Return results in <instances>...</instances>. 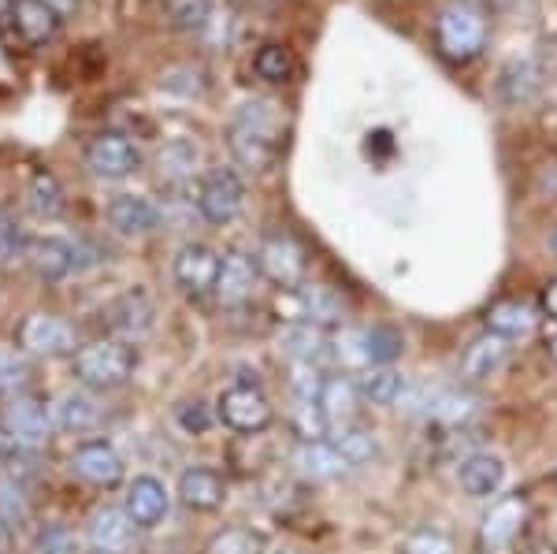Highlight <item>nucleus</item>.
Instances as JSON below:
<instances>
[{
    "mask_svg": "<svg viewBox=\"0 0 557 554\" xmlns=\"http://www.w3.org/2000/svg\"><path fill=\"white\" fill-rule=\"evenodd\" d=\"M227 149L249 172H268L283 149V115L275 104L264 97L238 104L227 123Z\"/></svg>",
    "mask_w": 557,
    "mask_h": 554,
    "instance_id": "obj_1",
    "label": "nucleus"
},
{
    "mask_svg": "<svg viewBox=\"0 0 557 554\" xmlns=\"http://www.w3.org/2000/svg\"><path fill=\"white\" fill-rule=\"evenodd\" d=\"M435 38L446 60L454 64H469L483 52L487 45V15L480 12L469 0H454L438 12L435 20Z\"/></svg>",
    "mask_w": 557,
    "mask_h": 554,
    "instance_id": "obj_2",
    "label": "nucleus"
},
{
    "mask_svg": "<svg viewBox=\"0 0 557 554\" xmlns=\"http://www.w3.org/2000/svg\"><path fill=\"white\" fill-rule=\"evenodd\" d=\"M71 369L86 391H120L134 377V350L112 343V338H101V343L78 346Z\"/></svg>",
    "mask_w": 557,
    "mask_h": 554,
    "instance_id": "obj_3",
    "label": "nucleus"
},
{
    "mask_svg": "<svg viewBox=\"0 0 557 554\" xmlns=\"http://www.w3.org/2000/svg\"><path fill=\"white\" fill-rule=\"evenodd\" d=\"M26 261H30V268L38 272V280L45 283H60L67 280L71 272H86V268H94L97 261H101V249L89 246L86 238H38V243L26 246Z\"/></svg>",
    "mask_w": 557,
    "mask_h": 554,
    "instance_id": "obj_4",
    "label": "nucleus"
},
{
    "mask_svg": "<svg viewBox=\"0 0 557 554\" xmlns=\"http://www.w3.org/2000/svg\"><path fill=\"white\" fill-rule=\"evenodd\" d=\"M215 414H220V421L227 424L231 432H242V435L264 432V428L275 421L272 402H268V395L257 383H235V387H227L220 395V402H215Z\"/></svg>",
    "mask_w": 557,
    "mask_h": 554,
    "instance_id": "obj_5",
    "label": "nucleus"
},
{
    "mask_svg": "<svg viewBox=\"0 0 557 554\" xmlns=\"http://www.w3.org/2000/svg\"><path fill=\"white\" fill-rule=\"evenodd\" d=\"M86 168L97 178H127L141 168V149L123 131H101L86 146Z\"/></svg>",
    "mask_w": 557,
    "mask_h": 554,
    "instance_id": "obj_6",
    "label": "nucleus"
},
{
    "mask_svg": "<svg viewBox=\"0 0 557 554\" xmlns=\"http://www.w3.org/2000/svg\"><path fill=\"white\" fill-rule=\"evenodd\" d=\"M246 205V186L235 168H212L197 190V212L209 223H231Z\"/></svg>",
    "mask_w": 557,
    "mask_h": 554,
    "instance_id": "obj_7",
    "label": "nucleus"
},
{
    "mask_svg": "<svg viewBox=\"0 0 557 554\" xmlns=\"http://www.w3.org/2000/svg\"><path fill=\"white\" fill-rule=\"evenodd\" d=\"M20 346L30 357H67L75 350V328L57 312H30L20 328Z\"/></svg>",
    "mask_w": 557,
    "mask_h": 554,
    "instance_id": "obj_8",
    "label": "nucleus"
},
{
    "mask_svg": "<svg viewBox=\"0 0 557 554\" xmlns=\"http://www.w3.org/2000/svg\"><path fill=\"white\" fill-rule=\"evenodd\" d=\"M338 346H346V357L361 369H391L406 350L401 335L394 328H361V332H346L338 338Z\"/></svg>",
    "mask_w": 557,
    "mask_h": 554,
    "instance_id": "obj_9",
    "label": "nucleus"
},
{
    "mask_svg": "<svg viewBox=\"0 0 557 554\" xmlns=\"http://www.w3.org/2000/svg\"><path fill=\"white\" fill-rule=\"evenodd\" d=\"M257 264L268 280L283 283V287H298L305 275V249L298 246V238L286 235V231H268V235L260 238Z\"/></svg>",
    "mask_w": 557,
    "mask_h": 554,
    "instance_id": "obj_10",
    "label": "nucleus"
},
{
    "mask_svg": "<svg viewBox=\"0 0 557 554\" xmlns=\"http://www.w3.org/2000/svg\"><path fill=\"white\" fill-rule=\"evenodd\" d=\"M4 428L15 446H23V451H41V446L49 443L52 417L38 398L15 395L4 409Z\"/></svg>",
    "mask_w": 557,
    "mask_h": 554,
    "instance_id": "obj_11",
    "label": "nucleus"
},
{
    "mask_svg": "<svg viewBox=\"0 0 557 554\" xmlns=\"http://www.w3.org/2000/svg\"><path fill=\"white\" fill-rule=\"evenodd\" d=\"M220 264H223V257L215 254L212 246H205V243H186V246L175 254L172 275H175V283H178V287H183L186 294L201 298V294L215 291V280H220Z\"/></svg>",
    "mask_w": 557,
    "mask_h": 554,
    "instance_id": "obj_12",
    "label": "nucleus"
},
{
    "mask_svg": "<svg viewBox=\"0 0 557 554\" xmlns=\"http://www.w3.org/2000/svg\"><path fill=\"white\" fill-rule=\"evenodd\" d=\"M71 472L94 488H115L123 480V472H127V466H123L120 451L112 443L89 440L71 454Z\"/></svg>",
    "mask_w": 557,
    "mask_h": 554,
    "instance_id": "obj_13",
    "label": "nucleus"
},
{
    "mask_svg": "<svg viewBox=\"0 0 557 554\" xmlns=\"http://www.w3.org/2000/svg\"><path fill=\"white\" fill-rule=\"evenodd\" d=\"M108 324H112V332L120 338L138 343V338H146L152 328H157V306H152V298L146 291L131 287L108 306Z\"/></svg>",
    "mask_w": 557,
    "mask_h": 554,
    "instance_id": "obj_14",
    "label": "nucleus"
},
{
    "mask_svg": "<svg viewBox=\"0 0 557 554\" xmlns=\"http://www.w3.org/2000/svg\"><path fill=\"white\" fill-rule=\"evenodd\" d=\"M260 280V264L253 254H242V249H231L220 264V280H215V298L223 301L227 309L246 306L257 291Z\"/></svg>",
    "mask_w": 557,
    "mask_h": 554,
    "instance_id": "obj_15",
    "label": "nucleus"
},
{
    "mask_svg": "<svg viewBox=\"0 0 557 554\" xmlns=\"http://www.w3.org/2000/svg\"><path fill=\"white\" fill-rule=\"evenodd\" d=\"M134 529H138V525L131 521V514L123 510V506H101V510H94L89 529H86L89 551L94 554H127Z\"/></svg>",
    "mask_w": 557,
    "mask_h": 554,
    "instance_id": "obj_16",
    "label": "nucleus"
},
{
    "mask_svg": "<svg viewBox=\"0 0 557 554\" xmlns=\"http://www.w3.org/2000/svg\"><path fill=\"white\" fill-rule=\"evenodd\" d=\"M123 510L131 514V521L138 529H152L160 525L172 510V495H168L164 480L157 477H134L131 488H127V498H123Z\"/></svg>",
    "mask_w": 557,
    "mask_h": 554,
    "instance_id": "obj_17",
    "label": "nucleus"
},
{
    "mask_svg": "<svg viewBox=\"0 0 557 554\" xmlns=\"http://www.w3.org/2000/svg\"><path fill=\"white\" fill-rule=\"evenodd\" d=\"M160 220H164L160 205L141 198V194H120V198L108 201V223H112L120 235H131V238L152 235V231L160 227Z\"/></svg>",
    "mask_w": 557,
    "mask_h": 554,
    "instance_id": "obj_18",
    "label": "nucleus"
},
{
    "mask_svg": "<svg viewBox=\"0 0 557 554\" xmlns=\"http://www.w3.org/2000/svg\"><path fill=\"white\" fill-rule=\"evenodd\" d=\"M524 517H528L524 495H502L487 510V517H483V529H480L483 547H491V551L509 547V543L517 540V532L524 529Z\"/></svg>",
    "mask_w": 557,
    "mask_h": 554,
    "instance_id": "obj_19",
    "label": "nucleus"
},
{
    "mask_svg": "<svg viewBox=\"0 0 557 554\" xmlns=\"http://www.w3.org/2000/svg\"><path fill=\"white\" fill-rule=\"evenodd\" d=\"M227 498V480L212 466H190L178 472V503L190 510H215Z\"/></svg>",
    "mask_w": 557,
    "mask_h": 554,
    "instance_id": "obj_20",
    "label": "nucleus"
},
{
    "mask_svg": "<svg viewBox=\"0 0 557 554\" xmlns=\"http://www.w3.org/2000/svg\"><path fill=\"white\" fill-rule=\"evenodd\" d=\"M294 466H298L305 480H338L354 469L346 461V454L331 440H305L298 451H294Z\"/></svg>",
    "mask_w": 557,
    "mask_h": 554,
    "instance_id": "obj_21",
    "label": "nucleus"
},
{
    "mask_svg": "<svg viewBox=\"0 0 557 554\" xmlns=\"http://www.w3.org/2000/svg\"><path fill=\"white\" fill-rule=\"evenodd\" d=\"M278 346L286 350L294 365H312L320 369V361L331 354V338L320 324H309V320H294L278 332Z\"/></svg>",
    "mask_w": 557,
    "mask_h": 554,
    "instance_id": "obj_22",
    "label": "nucleus"
},
{
    "mask_svg": "<svg viewBox=\"0 0 557 554\" xmlns=\"http://www.w3.org/2000/svg\"><path fill=\"white\" fill-rule=\"evenodd\" d=\"M201 168V146L194 138H168L164 146L157 149V175L160 183L168 186H186Z\"/></svg>",
    "mask_w": 557,
    "mask_h": 554,
    "instance_id": "obj_23",
    "label": "nucleus"
},
{
    "mask_svg": "<svg viewBox=\"0 0 557 554\" xmlns=\"http://www.w3.org/2000/svg\"><path fill=\"white\" fill-rule=\"evenodd\" d=\"M509 361V338L494 335V332H483L475 335L461 354V377L480 383V380H491L502 365Z\"/></svg>",
    "mask_w": 557,
    "mask_h": 554,
    "instance_id": "obj_24",
    "label": "nucleus"
},
{
    "mask_svg": "<svg viewBox=\"0 0 557 554\" xmlns=\"http://www.w3.org/2000/svg\"><path fill=\"white\" fill-rule=\"evenodd\" d=\"M101 421H104V409L89 391H67V395H60L57 406H52V424H57L60 432L83 435V432L101 428Z\"/></svg>",
    "mask_w": 557,
    "mask_h": 554,
    "instance_id": "obj_25",
    "label": "nucleus"
},
{
    "mask_svg": "<svg viewBox=\"0 0 557 554\" xmlns=\"http://www.w3.org/2000/svg\"><path fill=\"white\" fill-rule=\"evenodd\" d=\"M457 484L465 488L469 498H491L506 484V466H502V458H494V454H469V458H461V466H457Z\"/></svg>",
    "mask_w": 557,
    "mask_h": 554,
    "instance_id": "obj_26",
    "label": "nucleus"
},
{
    "mask_svg": "<svg viewBox=\"0 0 557 554\" xmlns=\"http://www.w3.org/2000/svg\"><path fill=\"white\" fill-rule=\"evenodd\" d=\"M357 402H361V387H357L346 372H331V377H323L320 414H323V421H327V428H343V424L354 421Z\"/></svg>",
    "mask_w": 557,
    "mask_h": 554,
    "instance_id": "obj_27",
    "label": "nucleus"
},
{
    "mask_svg": "<svg viewBox=\"0 0 557 554\" xmlns=\"http://www.w3.org/2000/svg\"><path fill=\"white\" fill-rule=\"evenodd\" d=\"M60 20H64V15L52 12L45 0H15V8H12V26L26 45L52 41L60 30Z\"/></svg>",
    "mask_w": 557,
    "mask_h": 554,
    "instance_id": "obj_28",
    "label": "nucleus"
},
{
    "mask_svg": "<svg viewBox=\"0 0 557 554\" xmlns=\"http://www.w3.org/2000/svg\"><path fill=\"white\" fill-rule=\"evenodd\" d=\"M535 309L528 306V301H520V298H506V301H498V306H491L487 312V332L494 335H502V338H524V335H532L535 332Z\"/></svg>",
    "mask_w": 557,
    "mask_h": 554,
    "instance_id": "obj_29",
    "label": "nucleus"
},
{
    "mask_svg": "<svg viewBox=\"0 0 557 554\" xmlns=\"http://www.w3.org/2000/svg\"><path fill=\"white\" fill-rule=\"evenodd\" d=\"M343 298H338L331 287H323V283H305V287H298V317L309 320V324H338L343 320Z\"/></svg>",
    "mask_w": 557,
    "mask_h": 554,
    "instance_id": "obj_30",
    "label": "nucleus"
},
{
    "mask_svg": "<svg viewBox=\"0 0 557 554\" xmlns=\"http://www.w3.org/2000/svg\"><path fill=\"white\" fill-rule=\"evenodd\" d=\"M475 409H480V398H475L472 391L438 387L424 417H431V421H438V424H469L475 417Z\"/></svg>",
    "mask_w": 557,
    "mask_h": 554,
    "instance_id": "obj_31",
    "label": "nucleus"
},
{
    "mask_svg": "<svg viewBox=\"0 0 557 554\" xmlns=\"http://www.w3.org/2000/svg\"><path fill=\"white\" fill-rule=\"evenodd\" d=\"M26 205H30V212H34V217H41V220L64 217L67 201H64V186H60V178L52 172L34 175L30 186H26Z\"/></svg>",
    "mask_w": 557,
    "mask_h": 554,
    "instance_id": "obj_32",
    "label": "nucleus"
},
{
    "mask_svg": "<svg viewBox=\"0 0 557 554\" xmlns=\"http://www.w3.org/2000/svg\"><path fill=\"white\" fill-rule=\"evenodd\" d=\"M357 387H361V398H368L372 406H398L409 387V380L394 369H368Z\"/></svg>",
    "mask_w": 557,
    "mask_h": 554,
    "instance_id": "obj_33",
    "label": "nucleus"
},
{
    "mask_svg": "<svg viewBox=\"0 0 557 554\" xmlns=\"http://www.w3.org/2000/svg\"><path fill=\"white\" fill-rule=\"evenodd\" d=\"M502 97L509 104H528L539 94V67L532 60H509L506 71H502Z\"/></svg>",
    "mask_w": 557,
    "mask_h": 554,
    "instance_id": "obj_34",
    "label": "nucleus"
},
{
    "mask_svg": "<svg viewBox=\"0 0 557 554\" xmlns=\"http://www.w3.org/2000/svg\"><path fill=\"white\" fill-rule=\"evenodd\" d=\"M331 443H335L338 451L346 454V461L354 469H361V466H368V461H375V454H380V440H375V432H368V428L343 424L335 435H331Z\"/></svg>",
    "mask_w": 557,
    "mask_h": 554,
    "instance_id": "obj_35",
    "label": "nucleus"
},
{
    "mask_svg": "<svg viewBox=\"0 0 557 554\" xmlns=\"http://www.w3.org/2000/svg\"><path fill=\"white\" fill-rule=\"evenodd\" d=\"M253 71L264 83H290V75H294V57H290V49H283V45H264V49L253 57Z\"/></svg>",
    "mask_w": 557,
    "mask_h": 554,
    "instance_id": "obj_36",
    "label": "nucleus"
},
{
    "mask_svg": "<svg viewBox=\"0 0 557 554\" xmlns=\"http://www.w3.org/2000/svg\"><path fill=\"white\" fill-rule=\"evenodd\" d=\"M205 554H264V535L253 529H223L209 540Z\"/></svg>",
    "mask_w": 557,
    "mask_h": 554,
    "instance_id": "obj_37",
    "label": "nucleus"
},
{
    "mask_svg": "<svg viewBox=\"0 0 557 554\" xmlns=\"http://www.w3.org/2000/svg\"><path fill=\"white\" fill-rule=\"evenodd\" d=\"M26 517H30V498H26L23 484L15 477H4L0 480V521L8 529H20V525H26Z\"/></svg>",
    "mask_w": 557,
    "mask_h": 554,
    "instance_id": "obj_38",
    "label": "nucleus"
},
{
    "mask_svg": "<svg viewBox=\"0 0 557 554\" xmlns=\"http://www.w3.org/2000/svg\"><path fill=\"white\" fill-rule=\"evenodd\" d=\"M401 554H454V540L443 529H412L401 543Z\"/></svg>",
    "mask_w": 557,
    "mask_h": 554,
    "instance_id": "obj_39",
    "label": "nucleus"
},
{
    "mask_svg": "<svg viewBox=\"0 0 557 554\" xmlns=\"http://www.w3.org/2000/svg\"><path fill=\"white\" fill-rule=\"evenodd\" d=\"M26 380H30L26 354L12 350V346H0V391H23Z\"/></svg>",
    "mask_w": 557,
    "mask_h": 554,
    "instance_id": "obj_40",
    "label": "nucleus"
},
{
    "mask_svg": "<svg viewBox=\"0 0 557 554\" xmlns=\"http://www.w3.org/2000/svg\"><path fill=\"white\" fill-rule=\"evenodd\" d=\"M26 246H30V243H26V235H23L20 220H15V212L0 205V264H8V261H15V257H23Z\"/></svg>",
    "mask_w": 557,
    "mask_h": 554,
    "instance_id": "obj_41",
    "label": "nucleus"
},
{
    "mask_svg": "<svg viewBox=\"0 0 557 554\" xmlns=\"http://www.w3.org/2000/svg\"><path fill=\"white\" fill-rule=\"evenodd\" d=\"M38 554H83V540L67 525H45L38 532Z\"/></svg>",
    "mask_w": 557,
    "mask_h": 554,
    "instance_id": "obj_42",
    "label": "nucleus"
},
{
    "mask_svg": "<svg viewBox=\"0 0 557 554\" xmlns=\"http://www.w3.org/2000/svg\"><path fill=\"white\" fill-rule=\"evenodd\" d=\"M172 23L178 30H205L212 23V8L209 0H178L172 8Z\"/></svg>",
    "mask_w": 557,
    "mask_h": 554,
    "instance_id": "obj_43",
    "label": "nucleus"
},
{
    "mask_svg": "<svg viewBox=\"0 0 557 554\" xmlns=\"http://www.w3.org/2000/svg\"><path fill=\"white\" fill-rule=\"evenodd\" d=\"M175 421H178V428H183L186 435H205V432H209V424H212V417H209V409H205L201 402H183V406L175 409Z\"/></svg>",
    "mask_w": 557,
    "mask_h": 554,
    "instance_id": "obj_44",
    "label": "nucleus"
},
{
    "mask_svg": "<svg viewBox=\"0 0 557 554\" xmlns=\"http://www.w3.org/2000/svg\"><path fill=\"white\" fill-rule=\"evenodd\" d=\"M543 306H546V312H550V317L557 320V280L550 283V287H546V294H543Z\"/></svg>",
    "mask_w": 557,
    "mask_h": 554,
    "instance_id": "obj_45",
    "label": "nucleus"
},
{
    "mask_svg": "<svg viewBox=\"0 0 557 554\" xmlns=\"http://www.w3.org/2000/svg\"><path fill=\"white\" fill-rule=\"evenodd\" d=\"M45 4H49L57 15H71V12L78 8V0H45Z\"/></svg>",
    "mask_w": 557,
    "mask_h": 554,
    "instance_id": "obj_46",
    "label": "nucleus"
},
{
    "mask_svg": "<svg viewBox=\"0 0 557 554\" xmlns=\"http://www.w3.org/2000/svg\"><path fill=\"white\" fill-rule=\"evenodd\" d=\"M8 454H12V435H8V428L0 424V461H4Z\"/></svg>",
    "mask_w": 557,
    "mask_h": 554,
    "instance_id": "obj_47",
    "label": "nucleus"
},
{
    "mask_svg": "<svg viewBox=\"0 0 557 554\" xmlns=\"http://www.w3.org/2000/svg\"><path fill=\"white\" fill-rule=\"evenodd\" d=\"M8 551H12V529L0 521V554H8Z\"/></svg>",
    "mask_w": 557,
    "mask_h": 554,
    "instance_id": "obj_48",
    "label": "nucleus"
},
{
    "mask_svg": "<svg viewBox=\"0 0 557 554\" xmlns=\"http://www.w3.org/2000/svg\"><path fill=\"white\" fill-rule=\"evenodd\" d=\"M12 8L15 0H0V23H12Z\"/></svg>",
    "mask_w": 557,
    "mask_h": 554,
    "instance_id": "obj_49",
    "label": "nucleus"
},
{
    "mask_svg": "<svg viewBox=\"0 0 557 554\" xmlns=\"http://www.w3.org/2000/svg\"><path fill=\"white\" fill-rule=\"evenodd\" d=\"M550 354H554V361H557V338H554V343H550Z\"/></svg>",
    "mask_w": 557,
    "mask_h": 554,
    "instance_id": "obj_50",
    "label": "nucleus"
},
{
    "mask_svg": "<svg viewBox=\"0 0 557 554\" xmlns=\"http://www.w3.org/2000/svg\"><path fill=\"white\" fill-rule=\"evenodd\" d=\"M550 246L557 249V231H554V235H550Z\"/></svg>",
    "mask_w": 557,
    "mask_h": 554,
    "instance_id": "obj_51",
    "label": "nucleus"
}]
</instances>
